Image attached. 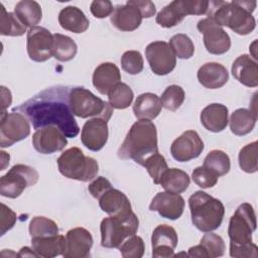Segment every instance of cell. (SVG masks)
Listing matches in <instances>:
<instances>
[{
	"label": "cell",
	"mask_w": 258,
	"mask_h": 258,
	"mask_svg": "<svg viewBox=\"0 0 258 258\" xmlns=\"http://www.w3.org/2000/svg\"><path fill=\"white\" fill-rule=\"evenodd\" d=\"M191 222L202 232H212L218 229L224 219L223 203L209 194L198 190L188 199Z\"/></svg>",
	"instance_id": "obj_4"
},
{
	"label": "cell",
	"mask_w": 258,
	"mask_h": 258,
	"mask_svg": "<svg viewBox=\"0 0 258 258\" xmlns=\"http://www.w3.org/2000/svg\"><path fill=\"white\" fill-rule=\"evenodd\" d=\"M72 87L54 86L41 91L29 100L12 109L24 115L35 130L56 126L68 138H75L80 128L70 106Z\"/></svg>",
	"instance_id": "obj_1"
},
{
	"label": "cell",
	"mask_w": 258,
	"mask_h": 258,
	"mask_svg": "<svg viewBox=\"0 0 258 258\" xmlns=\"http://www.w3.org/2000/svg\"><path fill=\"white\" fill-rule=\"evenodd\" d=\"M18 257H38V255L29 247H22L18 253Z\"/></svg>",
	"instance_id": "obj_52"
},
{
	"label": "cell",
	"mask_w": 258,
	"mask_h": 258,
	"mask_svg": "<svg viewBox=\"0 0 258 258\" xmlns=\"http://www.w3.org/2000/svg\"><path fill=\"white\" fill-rule=\"evenodd\" d=\"M210 4L213 7L208 17L212 18L218 25L227 26L240 35H247L255 29V18L240 5L239 1H214Z\"/></svg>",
	"instance_id": "obj_5"
},
{
	"label": "cell",
	"mask_w": 258,
	"mask_h": 258,
	"mask_svg": "<svg viewBox=\"0 0 258 258\" xmlns=\"http://www.w3.org/2000/svg\"><path fill=\"white\" fill-rule=\"evenodd\" d=\"M256 214L252 205L243 203L231 217L228 227L230 239V256L234 258H250L258 256V247L252 242V234L256 230Z\"/></svg>",
	"instance_id": "obj_2"
},
{
	"label": "cell",
	"mask_w": 258,
	"mask_h": 258,
	"mask_svg": "<svg viewBox=\"0 0 258 258\" xmlns=\"http://www.w3.org/2000/svg\"><path fill=\"white\" fill-rule=\"evenodd\" d=\"M93 246L92 234L85 228H74L66 235L64 258H86Z\"/></svg>",
	"instance_id": "obj_20"
},
{
	"label": "cell",
	"mask_w": 258,
	"mask_h": 258,
	"mask_svg": "<svg viewBox=\"0 0 258 258\" xmlns=\"http://www.w3.org/2000/svg\"><path fill=\"white\" fill-rule=\"evenodd\" d=\"M90 10L96 18H106L113 13L114 7L109 0H95L91 3Z\"/></svg>",
	"instance_id": "obj_47"
},
{
	"label": "cell",
	"mask_w": 258,
	"mask_h": 258,
	"mask_svg": "<svg viewBox=\"0 0 258 258\" xmlns=\"http://www.w3.org/2000/svg\"><path fill=\"white\" fill-rule=\"evenodd\" d=\"M194 182L202 188H210L217 184L219 176L204 166L196 167L191 173Z\"/></svg>",
	"instance_id": "obj_45"
},
{
	"label": "cell",
	"mask_w": 258,
	"mask_h": 258,
	"mask_svg": "<svg viewBox=\"0 0 258 258\" xmlns=\"http://www.w3.org/2000/svg\"><path fill=\"white\" fill-rule=\"evenodd\" d=\"M109 119L104 117H94L88 120L81 132V140L89 150L99 151L108 141Z\"/></svg>",
	"instance_id": "obj_16"
},
{
	"label": "cell",
	"mask_w": 258,
	"mask_h": 258,
	"mask_svg": "<svg viewBox=\"0 0 258 258\" xmlns=\"http://www.w3.org/2000/svg\"><path fill=\"white\" fill-rule=\"evenodd\" d=\"M69 100L73 114L80 118L104 117L110 119L113 114V108L108 102L83 87L71 88Z\"/></svg>",
	"instance_id": "obj_8"
},
{
	"label": "cell",
	"mask_w": 258,
	"mask_h": 258,
	"mask_svg": "<svg viewBox=\"0 0 258 258\" xmlns=\"http://www.w3.org/2000/svg\"><path fill=\"white\" fill-rule=\"evenodd\" d=\"M139 220L133 211L111 215L100 225L101 245L105 248H119L129 237L137 233Z\"/></svg>",
	"instance_id": "obj_6"
},
{
	"label": "cell",
	"mask_w": 258,
	"mask_h": 258,
	"mask_svg": "<svg viewBox=\"0 0 258 258\" xmlns=\"http://www.w3.org/2000/svg\"><path fill=\"white\" fill-rule=\"evenodd\" d=\"M209 10V1L205 0H174L162 8L155 21L164 28L179 24L186 15H203Z\"/></svg>",
	"instance_id": "obj_9"
},
{
	"label": "cell",
	"mask_w": 258,
	"mask_h": 258,
	"mask_svg": "<svg viewBox=\"0 0 258 258\" xmlns=\"http://www.w3.org/2000/svg\"><path fill=\"white\" fill-rule=\"evenodd\" d=\"M203 166L212 171L217 176H222L230 171L231 162L227 153L216 149L208 153L204 159Z\"/></svg>",
	"instance_id": "obj_35"
},
{
	"label": "cell",
	"mask_w": 258,
	"mask_h": 258,
	"mask_svg": "<svg viewBox=\"0 0 258 258\" xmlns=\"http://www.w3.org/2000/svg\"><path fill=\"white\" fill-rule=\"evenodd\" d=\"M202 86L208 89H219L229 80L227 69L219 62H207L203 64L197 74Z\"/></svg>",
	"instance_id": "obj_25"
},
{
	"label": "cell",
	"mask_w": 258,
	"mask_h": 258,
	"mask_svg": "<svg viewBox=\"0 0 258 258\" xmlns=\"http://www.w3.org/2000/svg\"><path fill=\"white\" fill-rule=\"evenodd\" d=\"M14 13L26 27L30 28L37 26L42 18L40 5L32 0L19 1L14 7Z\"/></svg>",
	"instance_id": "obj_32"
},
{
	"label": "cell",
	"mask_w": 258,
	"mask_h": 258,
	"mask_svg": "<svg viewBox=\"0 0 258 258\" xmlns=\"http://www.w3.org/2000/svg\"><path fill=\"white\" fill-rule=\"evenodd\" d=\"M16 223V214L3 203L1 204L0 218V235L3 236L7 231L13 228Z\"/></svg>",
	"instance_id": "obj_46"
},
{
	"label": "cell",
	"mask_w": 258,
	"mask_h": 258,
	"mask_svg": "<svg viewBox=\"0 0 258 258\" xmlns=\"http://www.w3.org/2000/svg\"><path fill=\"white\" fill-rule=\"evenodd\" d=\"M258 142L253 141L245 145L239 152V166L240 168L247 173H254L258 169V161H257V146Z\"/></svg>",
	"instance_id": "obj_38"
},
{
	"label": "cell",
	"mask_w": 258,
	"mask_h": 258,
	"mask_svg": "<svg viewBox=\"0 0 258 258\" xmlns=\"http://www.w3.org/2000/svg\"><path fill=\"white\" fill-rule=\"evenodd\" d=\"M119 250L124 258H141L144 254L145 246L141 237L133 235L121 244Z\"/></svg>",
	"instance_id": "obj_43"
},
{
	"label": "cell",
	"mask_w": 258,
	"mask_h": 258,
	"mask_svg": "<svg viewBox=\"0 0 258 258\" xmlns=\"http://www.w3.org/2000/svg\"><path fill=\"white\" fill-rule=\"evenodd\" d=\"M98 201L101 210L109 215H117L132 211L130 201L127 196L121 190L113 187L104 192Z\"/></svg>",
	"instance_id": "obj_28"
},
{
	"label": "cell",
	"mask_w": 258,
	"mask_h": 258,
	"mask_svg": "<svg viewBox=\"0 0 258 258\" xmlns=\"http://www.w3.org/2000/svg\"><path fill=\"white\" fill-rule=\"evenodd\" d=\"M204 147V142L198 132L187 130L172 142L170 153L176 161L186 162L199 157Z\"/></svg>",
	"instance_id": "obj_15"
},
{
	"label": "cell",
	"mask_w": 258,
	"mask_h": 258,
	"mask_svg": "<svg viewBox=\"0 0 258 258\" xmlns=\"http://www.w3.org/2000/svg\"><path fill=\"white\" fill-rule=\"evenodd\" d=\"M32 145L39 153L51 154L62 150L68 145V140L56 126H46L32 135Z\"/></svg>",
	"instance_id": "obj_17"
},
{
	"label": "cell",
	"mask_w": 258,
	"mask_h": 258,
	"mask_svg": "<svg viewBox=\"0 0 258 258\" xmlns=\"http://www.w3.org/2000/svg\"><path fill=\"white\" fill-rule=\"evenodd\" d=\"M233 77L242 85L249 88L258 86V66L257 61L248 54L238 56L232 64Z\"/></svg>",
	"instance_id": "obj_22"
},
{
	"label": "cell",
	"mask_w": 258,
	"mask_h": 258,
	"mask_svg": "<svg viewBox=\"0 0 258 258\" xmlns=\"http://www.w3.org/2000/svg\"><path fill=\"white\" fill-rule=\"evenodd\" d=\"M142 166L147 169V172L149 173L155 184H159L162 174L168 168L164 156L159 154V152L154 153L146 158Z\"/></svg>",
	"instance_id": "obj_41"
},
{
	"label": "cell",
	"mask_w": 258,
	"mask_h": 258,
	"mask_svg": "<svg viewBox=\"0 0 258 258\" xmlns=\"http://www.w3.org/2000/svg\"><path fill=\"white\" fill-rule=\"evenodd\" d=\"M31 248L38 257H56L62 255L66 250V237L59 234L46 237H34L31 238Z\"/></svg>",
	"instance_id": "obj_26"
},
{
	"label": "cell",
	"mask_w": 258,
	"mask_h": 258,
	"mask_svg": "<svg viewBox=\"0 0 258 258\" xmlns=\"http://www.w3.org/2000/svg\"><path fill=\"white\" fill-rule=\"evenodd\" d=\"M229 121L231 132L237 136H244L254 129L257 121V114L251 110L240 108L232 113Z\"/></svg>",
	"instance_id": "obj_30"
},
{
	"label": "cell",
	"mask_w": 258,
	"mask_h": 258,
	"mask_svg": "<svg viewBox=\"0 0 258 258\" xmlns=\"http://www.w3.org/2000/svg\"><path fill=\"white\" fill-rule=\"evenodd\" d=\"M190 179L188 174L178 168H167L162 174L159 184L165 191L172 194H181L185 191L189 185Z\"/></svg>",
	"instance_id": "obj_31"
},
{
	"label": "cell",
	"mask_w": 258,
	"mask_h": 258,
	"mask_svg": "<svg viewBox=\"0 0 258 258\" xmlns=\"http://www.w3.org/2000/svg\"><path fill=\"white\" fill-rule=\"evenodd\" d=\"M142 19L140 11L126 2V4L118 5L114 8L110 21L120 31H133L140 26Z\"/></svg>",
	"instance_id": "obj_21"
},
{
	"label": "cell",
	"mask_w": 258,
	"mask_h": 258,
	"mask_svg": "<svg viewBox=\"0 0 258 258\" xmlns=\"http://www.w3.org/2000/svg\"><path fill=\"white\" fill-rule=\"evenodd\" d=\"M26 32V26L17 18L15 13L7 12L0 4V34L4 36H21Z\"/></svg>",
	"instance_id": "obj_34"
},
{
	"label": "cell",
	"mask_w": 258,
	"mask_h": 258,
	"mask_svg": "<svg viewBox=\"0 0 258 258\" xmlns=\"http://www.w3.org/2000/svg\"><path fill=\"white\" fill-rule=\"evenodd\" d=\"M160 98L153 93H143L137 97L133 105V113L138 119L153 120L161 112Z\"/></svg>",
	"instance_id": "obj_29"
},
{
	"label": "cell",
	"mask_w": 258,
	"mask_h": 258,
	"mask_svg": "<svg viewBox=\"0 0 258 258\" xmlns=\"http://www.w3.org/2000/svg\"><path fill=\"white\" fill-rule=\"evenodd\" d=\"M78 51L76 42L69 36L55 33L53 34L52 56L59 61H69L73 59Z\"/></svg>",
	"instance_id": "obj_33"
},
{
	"label": "cell",
	"mask_w": 258,
	"mask_h": 258,
	"mask_svg": "<svg viewBox=\"0 0 258 258\" xmlns=\"http://www.w3.org/2000/svg\"><path fill=\"white\" fill-rule=\"evenodd\" d=\"M169 46L171 47L174 55L181 59L190 58L195 53V45L191 39L183 33L173 35L169 40Z\"/></svg>",
	"instance_id": "obj_39"
},
{
	"label": "cell",
	"mask_w": 258,
	"mask_h": 258,
	"mask_svg": "<svg viewBox=\"0 0 258 258\" xmlns=\"http://www.w3.org/2000/svg\"><path fill=\"white\" fill-rule=\"evenodd\" d=\"M178 238L176 231L168 225H158L152 232V256L155 258H169L174 256Z\"/></svg>",
	"instance_id": "obj_18"
},
{
	"label": "cell",
	"mask_w": 258,
	"mask_h": 258,
	"mask_svg": "<svg viewBox=\"0 0 258 258\" xmlns=\"http://www.w3.org/2000/svg\"><path fill=\"white\" fill-rule=\"evenodd\" d=\"M58 23L61 28L74 33H83L90 25L85 13L76 6L62 8L58 14Z\"/></svg>",
	"instance_id": "obj_27"
},
{
	"label": "cell",
	"mask_w": 258,
	"mask_h": 258,
	"mask_svg": "<svg viewBox=\"0 0 258 258\" xmlns=\"http://www.w3.org/2000/svg\"><path fill=\"white\" fill-rule=\"evenodd\" d=\"M188 257H199V258H208V254L206 252V250L204 249V247L200 244L194 247H190L188 249V253H187Z\"/></svg>",
	"instance_id": "obj_51"
},
{
	"label": "cell",
	"mask_w": 258,
	"mask_h": 258,
	"mask_svg": "<svg viewBox=\"0 0 258 258\" xmlns=\"http://www.w3.org/2000/svg\"><path fill=\"white\" fill-rule=\"evenodd\" d=\"M198 30L203 33V40L206 49L212 54H223L231 47L229 34L218 25L212 18L207 17L197 24Z\"/></svg>",
	"instance_id": "obj_12"
},
{
	"label": "cell",
	"mask_w": 258,
	"mask_h": 258,
	"mask_svg": "<svg viewBox=\"0 0 258 258\" xmlns=\"http://www.w3.org/2000/svg\"><path fill=\"white\" fill-rule=\"evenodd\" d=\"M53 34L44 27L34 26L27 31L26 48L30 59L42 62L52 56Z\"/></svg>",
	"instance_id": "obj_14"
},
{
	"label": "cell",
	"mask_w": 258,
	"mask_h": 258,
	"mask_svg": "<svg viewBox=\"0 0 258 258\" xmlns=\"http://www.w3.org/2000/svg\"><path fill=\"white\" fill-rule=\"evenodd\" d=\"M38 180V172L25 164L13 165L0 178V194L9 199L18 198L23 190L34 185Z\"/></svg>",
	"instance_id": "obj_10"
},
{
	"label": "cell",
	"mask_w": 258,
	"mask_h": 258,
	"mask_svg": "<svg viewBox=\"0 0 258 258\" xmlns=\"http://www.w3.org/2000/svg\"><path fill=\"white\" fill-rule=\"evenodd\" d=\"M145 56L151 71L157 76L171 73L176 64V56L165 41H153L145 48Z\"/></svg>",
	"instance_id": "obj_13"
},
{
	"label": "cell",
	"mask_w": 258,
	"mask_h": 258,
	"mask_svg": "<svg viewBox=\"0 0 258 258\" xmlns=\"http://www.w3.org/2000/svg\"><path fill=\"white\" fill-rule=\"evenodd\" d=\"M30 134L29 120L20 113L1 112L0 146L9 147Z\"/></svg>",
	"instance_id": "obj_11"
},
{
	"label": "cell",
	"mask_w": 258,
	"mask_h": 258,
	"mask_svg": "<svg viewBox=\"0 0 258 258\" xmlns=\"http://www.w3.org/2000/svg\"><path fill=\"white\" fill-rule=\"evenodd\" d=\"M129 4L133 5L134 7H136L143 18H150L152 16H154V14L156 13V8H155V4L152 1H148V0H130L127 1Z\"/></svg>",
	"instance_id": "obj_49"
},
{
	"label": "cell",
	"mask_w": 258,
	"mask_h": 258,
	"mask_svg": "<svg viewBox=\"0 0 258 258\" xmlns=\"http://www.w3.org/2000/svg\"><path fill=\"white\" fill-rule=\"evenodd\" d=\"M1 153V169L0 170H3L5 167H6V165H8L9 164V159H10V156H9V154H7L5 151H1L0 152Z\"/></svg>",
	"instance_id": "obj_53"
},
{
	"label": "cell",
	"mask_w": 258,
	"mask_h": 258,
	"mask_svg": "<svg viewBox=\"0 0 258 258\" xmlns=\"http://www.w3.org/2000/svg\"><path fill=\"white\" fill-rule=\"evenodd\" d=\"M149 210L157 212L162 218L177 220L183 213L184 200L179 194L160 191L152 199Z\"/></svg>",
	"instance_id": "obj_19"
},
{
	"label": "cell",
	"mask_w": 258,
	"mask_h": 258,
	"mask_svg": "<svg viewBox=\"0 0 258 258\" xmlns=\"http://www.w3.org/2000/svg\"><path fill=\"white\" fill-rule=\"evenodd\" d=\"M185 94L183 89L177 85L168 86L161 95L162 107L169 111H176L183 103Z\"/></svg>",
	"instance_id": "obj_40"
},
{
	"label": "cell",
	"mask_w": 258,
	"mask_h": 258,
	"mask_svg": "<svg viewBox=\"0 0 258 258\" xmlns=\"http://www.w3.org/2000/svg\"><path fill=\"white\" fill-rule=\"evenodd\" d=\"M93 85L102 95L108 93L121 82L119 68L113 62H103L99 64L93 73Z\"/></svg>",
	"instance_id": "obj_23"
},
{
	"label": "cell",
	"mask_w": 258,
	"mask_h": 258,
	"mask_svg": "<svg viewBox=\"0 0 258 258\" xmlns=\"http://www.w3.org/2000/svg\"><path fill=\"white\" fill-rule=\"evenodd\" d=\"M57 166L64 177L79 181L92 180L99 171L98 161L85 155L79 147L64 150L57 158Z\"/></svg>",
	"instance_id": "obj_7"
},
{
	"label": "cell",
	"mask_w": 258,
	"mask_h": 258,
	"mask_svg": "<svg viewBox=\"0 0 258 258\" xmlns=\"http://www.w3.org/2000/svg\"><path fill=\"white\" fill-rule=\"evenodd\" d=\"M110 188H112V184L104 176H98L88 186V190L90 191L92 197L97 200Z\"/></svg>",
	"instance_id": "obj_48"
},
{
	"label": "cell",
	"mask_w": 258,
	"mask_h": 258,
	"mask_svg": "<svg viewBox=\"0 0 258 258\" xmlns=\"http://www.w3.org/2000/svg\"><path fill=\"white\" fill-rule=\"evenodd\" d=\"M133 97H134V94L131 88L122 82L118 83L108 93L109 104L111 105L112 108L119 109V110L128 108L133 101Z\"/></svg>",
	"instance_id": "obj_36"
},
{
	"label": "cell",
	"mask_w": 258,
	"mask_h": 258,
	"mask_svg": "<svg viewBox=\"0 0 258 258\" xmlns=\"http://www.w3.org/2000/svg\"><path fill=\"white\" fill-rule=\"evenodd\" d=\"M121 67L129 75H137L143 71L144 61L141 53L137 50H128L121 56Z\"/></svg>",
	"instance_id": "obj_44"
},
{
	"label": "cell",
	"mask_w": 258,
	"mask_h": 258,
	"mask_svg": "<svg viewBox=\"0 0 258 258\" xmlns=\"http://www.w3.org/2000/svg\"><path fill=\"white\" fill-rule=\"evenodd\" d=\"M157 152L156 126L150 120L139 119L129 129L117 153L121 159H133L142 165L146 158Z\"/></svg>",
	"instance_id": "obj_3"
},
{
	"label": "cell",
	"mask_w": 258,
	"mask_h": 258,
	"mask_svg": "<svg viewBox=\"0 0 258 258\" xmlns=\"http://www.w3.org/2000/svg\"><path fill=\"white\" fill-rule=\"evenodd\" d=\"M1 96H2V112H5L6 108H8L12 102L11 92L6 87L1 86Z\"/></svg>",
	"instance_id": "obj_50"
},
{
	"label": "cell",
	"mask_w": 258,
	"mask_h": 258,
	"mask_svg": "<svg viewBox=\"0 0 258 258\" xmlns=\"http://www.w3.org/2000/svg\"><path fill=\"white\" fill-rule=\"evenodd\" d=\"M228 108L219 103H213L205 107L201 112L202 125L211 132H221L228 125Z\"/></svg>",
	"instance_id": "obj_24"
},
{
	"label": "cell",
	"mask_w": 258,
	"mask_h": 258,
	"mask_svg": "<svg viewBox=\"0 0 258 258\" xmlns=\"http://www.w3.org/2000/svg\"><path fill=\"white\" fill-rule=\"evenodd\" d=\"M200 244L204 247L208 254V258H215L224 255L225 242L223 238L215 233L207 232L201 239Z\"/></svg>",
	"instance_id": "obj_42"
},
{
	"label": "cell",
	"mask_w": 258,
	"mask_h": 258,
	"mask_svg": "<svg viewBox=\"0 0 258 258\" xmlns=\"http://www.w3.org/2000/svg\"><path fill=\"white\" fill-rule=\"evenodd\" d=\"M59 232L57 224L45 217L36 216L29 223V234L31 238L57 235Z\"/></svg>",
	"instance_id": "obj_37"
}]
</instances>
